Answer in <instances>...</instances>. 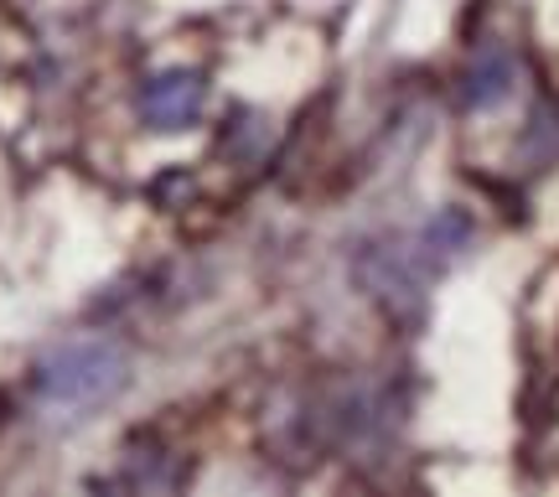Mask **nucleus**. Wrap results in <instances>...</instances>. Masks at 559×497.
Returning a JSON list of instances; mask_svg holds the SVG:
<instances>
[{"label": "nucleus", "mask_w": 559, "mask_h": 497, "mask_svg": "<svg viewBox=\"0 0 559 497\" xmlns=\"http://www.w3.org/2000/svg\"><path fill=\"white\" fill-rule=\"evenodd\" d=\"M130 389V353L115 342H62L37 363V394L58 410H99Z\"/></svg>", "instance_id": "nucleus-1"}, {"label": "nucleus", "mask_w": 559, "mask_h": 497, "mask_svg": "<svg viewBox=\"0 0 559 497\" xmlns=\"http://www.w3.org/2000/svg\"><path fill=\"white\" fill-rule=\"evenodd\" d=\"M445 259L430 249L425 239H379L368 244L358 255V285L368 291V296L379 300H394V306H404V300H419L425 296V285H430V275H436Z\"/></svg>", "instance_id": "nucleus-2"}, {"label": "nucleus", "mask_w": 559, "mask_h": 497, "mask_svg": "<svg viewBox=\"0 0 559 497\" xmlns=\"http://www.w3.org/2000/svg\"><path fill=\"white\" fill-rule=\"evenodd\" d=\"M202 99H207V83L192 68H166V73H151L140 83V120L151 130H192L202 115Z\"/></svg>", "instance_id": "nucleus-3"}, {"label": "nucleus", "mask_w": 559, "mask_h": 497, "mask_svg": "<svg viewBox=\"0 0 559 497\" xmlns=\"http://www.w3.org/2000/svg\"><path fill=\"white\" fill-rule=\"evenodd\" d=\"M513 83H519V62H513V52L502 47V42H492V47H481L477 58H472V68H466V79H461V104L466 109H498L508 94H513Z\"/></svg>", "instance_id": "nucleus-4"}]
</instances>
